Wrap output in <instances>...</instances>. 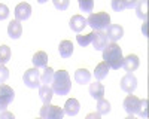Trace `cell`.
I'll return each instance as SVG.
<instances>
[{
	"label": "cell",
	"instance_id": "cell-1",
	"mask_svg": "<svg viewBox=\"0 0 149 119\" xmlns=\"http://www.w3.org/2000/svg\"><path fill=\"white\" fill-rule=\"evenodd\" d=\"M122 51L118 43H107V46L103 49V63L109 66V68L118 70L122 67Z\"/></svg>",
	"mask_w": 149,
	"mask_h": 119
},
{
	"label": "cell",
	"instance_id": "cell-2",
	"mask_svg": "<svg viewBox=\"0 0 149 119\" xmlns=\"http://www.w3.org/2000/svg\"><path fill=\"white\" fill-rule=\"evenodd\" d=\"M52 91L57 94V95H67L72 89V82H70V76L66 70H58L54 73V77H52Z\"/></svg>",
	"mask_w": 149,
	"mask_h": 119
},
{
	"label": "cell",
	"instance_id": "cell-3",
	"mask_svg": "<svg viewBox=\"0 0 149 119\" xmlns=\"http://www.w3.org/2000/svg\"><path fill=\"white\" fill-rule=\"evenodd\" d=\"M86 26H90L93 31H103L110 26V15L107 12L90 14V17L86 18Z\"/></svg>",
	"mask_w": 149,
	"mask_h": 119
},
{
	"label": "cell",
	"instance_id": "cell-4",
	"mask_svg": "<svg viewBox=\"0 0 149 119\" xmlns=\"http://www.w3.org/2000/svg\"><path fill=\"white\" fill-rule=\"evenodd\" d=\"M40 119H64V110L54 104H43L40 109Z\"/></svg>",
	"mask_w": 149,
	"mask_h": 119
},
{
	"label": "cell",
	"instance_id": "cell-5",
	"mask_svg": "<svg viewBox=\"0 0 149 119\" xmlns=\"http://www.w3.org/2000/svg\"><path fill=\"white\" fill-rule=\"evenodd\" d=\"M24 85L29 86V88H40V71L37 70L36 67L34 68H29L26 70V73H24Z\"/></svg>",
	"mask_w": 149,
	"mask_h": 119
},
{
	"label": "cell",
	"instance_id": "cell-6",
	"mask_svg": "<svg viewBox=\"0 0 149 119\" xmlns=\"http://www.w3.org/2000/svg\"><path fill=\"white\" fill-rule=\"evenodd\" d=\"M14 98H15L14 89L8 85H5V83H2V85H0V110L5 112L6 107L14 101Z\"/></svg>",
	"mask_w": 149,
	"mask_h": 119
},
{
	"label": "cell",
	"instance_id": "cell-7",
	"mask_svg": "<svg viewBox=\"0 0 149 119\" xmlns=\"http://www.w3.org/2000/svg\"><path fill=\"white\" fill-rule=\"evenodd\" d=\"M140 106H142V100L137 98L136 95H127L124 100V109L128 115H139L140 112Z\"/></svg>",
	"mask_w": 149,
	"mask_h": 119
},
{
	"label": "cell",
	"instance_id": "cell-8",
	"mask_svg": "<svg viewBox=\"0 0 149 119\" xmlns=\"http://www.w3.org/2000/svg\"><path fill=\"white\" fill-rule=\"evenodd\" d=\"M137 88V77L133 73H127L121 79V89L127 94H133L134 89Z\"/></svg>",
	"mask_w": 149,
	"mask_h": 119
},
{
	"label": "cell",
	"instance_id": "cell-9",
	"mask_svg": "<svg viewBox=\"0 0 149 119\" xmlns=\"http://www.w3.org/2000/svg\"><path fill=\"white\" fill-rule=\"evenodd\" d=\"M104 34H106L107 40H110L112 43H116V40H119L124 36V28H122V26H119V24H110Z\"/></svg>",
	"mask_w": 149,
	"mask_h": 119
},
{
	"label": "cell",
	"instance_id": "cell-10",
	"mask_svg": "<svg viewBox=\"0 0 149 119\" xmlns=\"http://www.w3.org/2000/svg\"><path fill=\"white\" fill-rule=\"evenodd\" d=\"M31 15V6L26 2H22V3H18L17 8H15V19L17 21H26L29 19Z\"/></svg>",
	"mask_w": 149,
	"mask_h": 119
},
{
	"label": "cell",
	"instance_id": "cell-11",
	"mask_svg": "<svg viewBox=\"0 0 149 119\" xmlns=\"http://www.w3.org/2000/svg\"><path fill=\"white\" fill-rule=\"evenodd\" d=\"M139 64H140V61H139V57L136 55V54L127 55L125 58H124V61H122V67L125 68L127 73H133L134 70H137L139 68Z\"/></svg>",
	"mask_w": 149,
	"mask_h": 119
},
{
	"label": "cell",
	"instance_id": "cell-12",
	"mask_svg": "<svg viewBox=\"0 0 149 119\" xmlns=\"http://www.w3.org/2000/svg\"><path fill=\"white\" fill-rule=\"evenodd\" d=\"M69 26L73 31H76V33H81L85 27H86V18H84L82 15H73L70 18V22H69Z\"/></svg>",
	"mask_w": 149,
	"mask_h": 119
},
{
	"label": "cell",
	"instance_id": "cell-13",
	"mask_svg": "<svg viewBox=\"0 0 149 119\" xmlns=\"http://www.w3.org/2000/svg\"><path fill=\"white\" fill-rule=\"evenodd\" d=\"M93 46L95 51H103L104 48L107 46V37L103 31H95L94 34V39H93Z\"/></svg>",
	"mask_w": 149,
	"mask_h": 119
},
{
	"label": "cell",
	"instance_id": "cell-14",
	"mask_svg": "<svg viewBox=\"0 0 149 119\" xmlns=\"http://www.w3.org/2000/svg\"><path fill=\"white\" fill-rule=\"evenodd\" d=\"M21 34H22V26H21V22L17 21V19L10 21V24L8 26V36H9L10 39H19Z\"/></svg>",
	"mask_w": 149,
	"mask_h": 119
},
{
	"label": "cell",
	"instance_id": "cell-15",
	"mask_svg": "<svg viewBox=\"0 0 149 119\" xmlns=\"http://www.w3.org/2000/svg\"><path fill=\"white\" fill-rule=\"evenodd\" d=\"M88 91H90V95H91L94 100H97V101L102 100L103 95H104V86H103V83H100L98 80L94 82V83H91Z\"/></svg>",
	"mask_w": 149,
	"mask_h": 119
},
{
	"label": "cell",
	"instance_id": "cell-16",
	"mask_svg": "<svg viewBox=\"0 0 149 119\" xmlns=\"http://www.w3.org/2000/svg\"><path fill=\"white\" fill-rule=\"evenodd\" d=\"M79 109H81L79 101H78L76 98H70V100L66 101L63 110H64V113L69 115V116H76V115L79 113Z\"/></svg>",
	"mask_w": 149,
	"mask_h": 119
},
{
	"label": "cell",
	"instance_id": "cell-17",
	"mask_svg": "<svg viewBox=\"0 0 149 119\" xmlns=\"http://www.w3.org/2000/svg\"><path fill=\"white\" fill-rule=\"evenodd\" d=\"M52 95H54V91H52L51 86H49V85H40V88H39V97L43 101V104H51Z\"/></svg>",
	"mask_w": 149,
	"mask_h": 119
},
{
	"label": "cell",
	"instance_id": "cell-18",
	"mask_svg": "<svg viewBox=\"0 0 149 119\" xmlns=\"http://www.w3.org/2000/svg\"><path fill=\"white\" fill-rule=\"evenodd\" d=\"M74 80H76L79 85H85V83H90L91 80V73L86 68H78L74 71Z\"/></svg>",
	"mask_w": 149,
	"mask_h": 119
},
{
	"label": "cell",
	"instance_id": "cell-19",
	"mask_svg": "<svg viewBox=\"0 0 149 119\" xmlns=\"http://www.w3.org/2000/svg\"><path fill=\"white\" fill-rule=\"evenodd\" d=\"M33 64H34V67L36 68H39V67H46V64H48V54L45 52V51H39V52H36L34 55H33Z\"/></svg>",
	"mask_w": 149,
	"mask_h": 119
},
{
	"label": "cell",
	"instance_id": "cell-20",
	"mask_svg": "<svg viewBox=\"0 0 149 119\" xmlns=\"http://www.w3.org/2000/svg\"><path fill=\"white\" fill-rule=\"evenodd\" d=\"M136 5H137L136 0H130V2H125V0H113L112 2V9L115 12H121L127 8H136Z\"/></svg>",
	"mask_w": 149,
	"mask_h": 119
},
{
	"label": "cell",
	"instance_id": "cell-21",
	"mask_svg": "<svg viewBox=\"0 0 149 119\" xmlns=\"http://www.w3.org/2000/svg\"><path fill=\"white\" fill-rule=\"evenodd\" d=\"M58 51H60V55L63 57V58H70L72 54H73V43H72L70 40H63V42H60Z\"/></svg>",
	"mask_w": 149,
	"mask_h": 119
},
{
	"label": "cell",
	"instance_id": "cell-22",
	"mask_svg": "<svg viewBox=\"0 0 149 119\" xmlns=\"http://www.w3.org/2000/svg\"><path fill=\"white\" fill-rule=\"evenodd\" d=\"M109 66L106 64V63H100V64H97L95 66V70H94V77L100 82V80H103L104 77H107V73H109Z\"/></svg>",
	"mask_w": 149,
	"mask_h": 119
},
{
	"label": "cell",
	"instance_id": "cell-23",
	"mask_svg": "<svg viewBox=\"0 0 149 119\" xmlns=\"http://www.w3.org/2000/svg\"><path fill=\"white\" fill-rule=\"evenodd\" d=\"M54 73L55 71L51 67H43V70L40 71V82L43 83V85H49V83L52 82Z\"/></svg>",
	"mask_w": 149,
	"mask_h": 119
},
{
	"label": "cell",
	"instance_id": "cell-24",
	"mask_svg": "<svg viewBox=\"0 0 149 119\" xmlns=\"http://www.w3.org/2000/svg\"><path fill=\"white\" fill-rule=\"evenodd\" d=\"M136 14H137V17L140 19L146 21V18H148V2L146 0L137 2V5H136Z\"/></svg>",
	"mask_w": 149,
	"mask_h": 119
},
{
	"label": "cell",
	"instance_id": "cell-25",
	"mask_svg": "<svg viewBox=\"0 0 149 119\" xmlns=\"http://www.w3.org/2000/svg\"><path fill=\"white\" fill-rule=\"evenodd\" d=\"M10 59V48L8 45L0 46V66H5Z\"/></svg>",
	"mask_w": 149,
	"mask_h": 119
},
{
	"label": "cell",
	"instance_id": "cell-26",
	"mask_svg": "<svg viewBox=\"0 0 149 119\" xmlns=\"http://www.w3.org/2000/svg\"><path fill=\"white\" fill-rule=\"evenodd\" d=\"M94 34H95V31H91V33H88V34H78L76 36V40H78V43L81 45V46H88L91 42H93V39H94Z\"/></svg>",
	"mask_w": 149,
	"mask_h": 119
},
{
	"label": "cell",
	"instance_id": "cell-27",
	"mask_svg": "<svg viewBox=\"0 0 149 119\" xmlns=\"http://www.w3.org/2000/svg\"><path fill=\"white\" fill-rule=\"evenodd\" d=\"M110 112V103L106 98H102L97 101V113L100 115H107Z\"/></svg>",
	"mask_w": 149,
	"mask_h": 119
},
{
	"label": "cell",
	"instance_id": "cell-28",
	"mask_svg": "<svg viewBox=\"0 0 149 119\" xmlns=\"http://www.w3.org/2000/svg\"><path fill=\"white\" fill-rule=\"evenodd\" d=\"M79 8H81L82 12H93L94 2H93V0H81V2H79Z\"/></svg>",
	"mask_w": 149,
	"mask_h": 119
},
{
	"label": "cell",
	"instance_id": "cell-29",
	"mask_svg": "<svg viewBox=\"0 0 149 119\" xmlns=\"http://www.w3.org/2000/svg\"><path fill=\"white\" fill-rule=\"evenodd\" d=\"M9 77V70L5 67V66H0V85L5 83Z\"/></svg>",
	"mask_w": 149,
	"mask_h": 119
},
{
	"label": "cell",
	"instance_id": "cell-30",
	"mask_svg": "<svg viewBox=\"0 0 149 119\" xmlns=\"http://www.w3.org/2000/svg\"><path fill=\"white\" fill-rule=\"evenodd\" d=\"M54 6L60 10H66L69 8V0H54Z\"/></svg>",
	"mask_w": 149,
	"mask_h": 119
},
{
	"label": "cell",
	"instance_id": "cell-31",
	"mask_svg": "<svg viewBox=\"0 0 149 119\" xmlns=\"http://www.w3.org/2000/svg\"><path fill=\"white\" fill-rule=\"evenodd\" d=\"M148 104H149V101L148 100H142V106H140V112H139V115H140V118H148Z\"/></svg>",
	"mask_w": 149,
	"mask_h": 119
},
{
	"label": "cell",
	"instance_id": "cell-32",
	"mask_svg": "<svg viewBox=\"0 0 149 119\" xmlns=\"http://www.w3.org/2000/svg\"><path fill=\"white\" fill-rule=\"evenodd\" d=\"M9 17V8L3 3H0V21H3Z\"/></svg>",
	"mask_w": 149,
	"mask_h": 119
},
{
	"label": "cell",
	"instance_id": "cell-33",
	"mask_svg": "<svg viewBox=\"0 0 149 119\" xmlns=\"http://www.w3.org/2000/svg\"><path fill=\"white\" fill-rule=\"evenodd\" d=\"M0 119H15V115L12 112L5 110V112H2V115H0Z\"/></svg>",
	"mask_w": 149,
	"mask_h": 119
},
{
	"label": "cell",
	"instance_id": "cell-34",
	"mask_svg": "<svg viewBox=\"0 0 149 119\" xmlns=\"http://www.w3.org/2000/svg\"><path fill=\"white\" fill-rule=\"evenodd\" d=\"M85 119H102V115L97 113V112H93V113H88V115H86Z\"/></svg>",
	"mask_w": 149,
	"mask_h": 119
},
{
	"label": "cell",
	"instance_id": "cell-35",
	"mask_svg": "<svg viewBox=\"0 0 149 119\" xmlns=\"http://www.w3.org/2000/svg\"><path fill=\"white\" fill-rule=\"evenodd\" d=\"M142 31H143V36H148V22L145 21L143 27H142Z\"/></svg>",
	"mask_w": 149,
	"mask_h": 119
},
{
	"label": "cell",
	"instance_id": "cell-36",
	"mask_svg": "<svg viewBox=\"0 0 149 119\" xmlns=\"http://www.w3.org/2000/svg\"><path fill=\"white\" fill-rule=\"evenodd\" d=\"M125 119H137V118H134V116H133V115H128V116H127V118H125Z\"/></svg>",
	"mask_w": 149,
	"mask_h": 119
}]
</instances>
